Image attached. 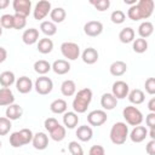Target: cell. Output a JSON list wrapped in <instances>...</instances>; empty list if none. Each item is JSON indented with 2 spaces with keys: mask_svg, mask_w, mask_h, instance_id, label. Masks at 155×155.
Wrapping results in <instances>:
<instances>
[{
  "mask_svg": "<svg viewBox=\"0 0 155 155\" xmlns=\"http://www.w3.org/2000/svg\"><path fill=\"white\" fill-rule=\"evenodd\" d=\"M92 101V90L86 87L82 88L80 91H78V93H75V98L73 101V109L76 114H84L86 113L90 103Z\"/></svg>",
  "mask_w": 155,
  "mask_h": 155,
  "instance_id": "6da1fadb",
  "label": "cell"
},
{
  "mask_svg": "<svg viewBox=\"0 0 155 155\" xmlns=\"http://www.w3.org/2000/svg\"><path fill=\"white\" fill-rule=\"evenodd\" d=\"M110 140L116 144V145H121L126 142L127 137H128V126L125 122H115L111 128H110Z\"/></svg>",
  "mask_w": 155,
  "mask_h": 155,
  "instance_id": "7a4b0ae2",
  "label": "cell"
},
{
  "mask_svg": "<svg viewBox=\"0 0 155 155\" xmlns=\"http://www.w3.org/2000/svg\"><path fill=\"white\" fill-rule=\"evenodd\" d=\"M34 133L29 128H22L19 131H16L11 133L10 136V144L13 148H21L25 144H29L33 139Z\"/></svg>",
  "mask_w": 155,
  "mask_h": 155,
  "instance_id": "3957f363",
  "label": "cell"
},
{
  "mask_svg": "<svg viewBox=\"0 0 155 155\" xmlns=\"http://www.w3.org/2000/svg\"><path fill=\"white\" fill-rule=\"evenodd\" d=\"M122 116L126 120V124L131 126H138L143 122V114L142 111L133 107V105H127L122 110Z\"/></svg>",
  "mask_w": 155,
  "mask_h": 155,
  "instance_id": "277c9868",
  "label": "cell"
},
{
  "mask_svg": "<svg viewBox=\"0 0 155 155\" xmlns=\"http://www.w3.org/2000/svg\"><path fill=\"white\" fill-rule=\"evenodd\" d=\"M61 52H62L63 57L67 58L68 61H75L80 56V47L75 42L65 41L61 45Z\"/></svg>",
  "mask_w": 155,
  "mask_h": 155,
  "instance_id": "5b68a950",
  "label": "cell"
},
{
  "mask_svg": "<svg viewBox=\"0 0 155 155\" xmlns=\"http://www.w3.org/2000/svg\"><path fill=\"white\" fill-rule=\"evenodd\" d=\"M34 87H35V91H36L39 94L46 96V94L51 93V91L53 90V82H52V80H51L48 76L41 75V76H39V78L35 80Z\"/></svg>",
  "mask_w": 155,
  "mask_h": 155,
  "instance_id": "8992f818",
  "label": "cell"
},
{
  "mask_svg": "<svg viewBox=\"0 0 155 155\" xmlns=\"http://www.w3.org/2000/svg\"><path fill=\"white\" fill-rule=\"evenodd\" d=\"M108 120V116H107V113L105 110H101V109H96V110H92L87 114V122L91 125V126H102L103 124H105Z\"/></svg>",
  "mask_w": 155,
  "mask_h": 155,
  "instance_id": "52a82bcc",
  "label": "cell"
},
{
  "mask_svg": "<svg viewBox=\"0 0 155 155\" xmlns=\"http://www.w3.org/2000/svg\"><path fill=\"white\" fill-rule=\"evenodd\" d=\"M51 10H52L51 8V2L46 1V0H41L35 5V7L33 10V16L36 21H41L51 12Z\"/></svg>",
  "mask_w": 155,
  "mask_h": 155,
  "instance_id": "ba28073f",
  "label": "cell"
},
{
  "mask_svg": "<svg viewBox=\"0 0 155 155\" xmlns=\"http://www.w3.org/2000/svg\"><path fill=\"white\" fill-rule=\"evenodd\" d=\"M137 8L140 16V19H148L154 12V1L153 0H139L137 4Z\"/></svg>",
  "mask_w": 155,
  "mask_h": 155,
  "instance_id": "9c48e42d",
  "label": "cell"
},
{
  "mask_svg": "<svg viewBox=\"0 0 155 155\" xmlns=\"http://www.w3.org/2000/svg\"><path fill=\"white\" fill-rule=\"evenodd\" d=\"M130 92V86L127 82L122 81V80H117L113 84L111 87V94L116 98V99H124L127 97Z\"/></svg>",
  "mask_w": 155,
  "mask_h": 155,
  "instance_id": "30bf717a",
  "label": "cell"
},
{
  "mask_svg": "<svg viewBox=\"0 0 155 155\" xmlns=\"http://www.w3.org/2000/svg\"><path fill=\"white\" fill-rule=\"evenodd\" d=\"M12 7H13L16 15L28 17L31 11V1L30 0H13Z\"/></svg>",
  "mask_w": 155,
  "mask_h": 155,
  "instance_id": "8fae6325",
  "label": "cell"
},
{
  "mask_svg": "<svg viewBox=\"0 0 155 155\" xmlns=\"http://www.w3.org/2000/svg\"><path fill=\"white\" fill-rule=\"evenodd\" d=\"M102 31H103V24L99 21H88L84 25V33L87 36L96 38V36L101 35Z\"/></svg>",
  "mask_w": 155,
  "mask_h": 155,
  "instance_id": "7c38bea8",
  "label": "cell"
},
{
  "mask_svg": "<svg viewBox=\"0 0 155 155\" xmlns=\"http://www.w3.org/2000/svg\"><path fill=\"white\" fill-rule=\"evenodd\" d=\"M128 137L133 143H142L148 137V130L144 126H134V128L128 132Z\"/></svg>",
  "mask_w": 155,
  "mask_h": 155,
  "instance_id": "4fadbf2b",
  "label": "cell"
},
{
  "mask_svg": "<svg viewBox=\"0 0 155 155\" xmlns=\"http://www.w3.org/2000/svg\"><path fill=\"white\" fill-rule=\"evenodd\" d=\"M31 143L36 150H45L48 147V136L44 132H38L33 136Z\"/></svg>",
  "mask_w": 155,
  "mask_h": 155,
  "instance_id": "5bb4252c",
  "label": "cell"
},
{
  "mask_svg": "<svg viewBox=\"0 0 155 155\" xmlns=\"http://www.w3.org/2000/svg\"><path fill=\"white\" fill-rule=\"evenodd\" d=\"M15 84H16L17 91L19 93H22V94L29 93L33 90V81L28 76H21V78H18Z\"/></svg>",
  "mask_w": 155,
  "mask_h": 155,
  "instance_id": "9a60e30c",
  "label": "cell"
},
{
  "mask_svg": "<svg viewBox=\"0 0 155 155\" xmlns=\"http://www.w3.org/2000/svg\"><path fill=\"white\" fill-rule=\"evenodd\" d=\"M22 40L25 45H34L39 41V30L35 28L25 29L22 34Z\"/></svg>",
  "mask_w": 155,
  "mask_h": 155,
  "instance_id": "2e32d148",
  "label": "cell"
},
{
  "mask_svg": "<svg viewBox=\"0 0 155 155\" xmlns=\"http://www.w3.org/2000/svg\"><path fill=\"white\" fill-rule=\"evenodd\" d=\"M98 51L93 47H87L84 50V52L81 53V58H82V62L86 63V64H94L97 61H98Z\"/></svg>",
  "mask_w": 155,
  "mask_h": 155,
  "instance_id": "e0dca14e",
  "label": "cell"
},
{
  "mask_svg": "<svg viewBox=\"0 0 155 155\" xmlns=\"http://www.w3.org/2000/svg\"><path fill=\"white\" fill-rule=\"evenodd\" d=\"M51 69L56 74H58V75H64V74L69 73V70H70V63L67 59H57V61H54L52 63Z\"/></svg>",
  "mask_w": 155,
  "mask_h": 155,
  "instance_id": "ac0fdd59",
  "label": "cell"
},
{
  "mask_svg": "<svg viewBox=\"0 0 155 155\" xmlns=\"http://www.w3.org/2000/svg\"><path fill=\"white\" fill-rule=\"evenodd\" d=\"M13 102H15L13 92L7 87L0 88V107H8L13 104Z\"/></svg>",
  "mask_w": 155,
  "mask_h": 155,
  "instance_id": "d6986e66",
  "label": "cell"
},
{
  "mask_svg": "<svg viewBox=\"0 0 155 155\" xmlns=\"http://www.w3.org/2000/svg\"><path fill=\"white\" fill-rule=\"evenodd\" d=\"M5 114H6V117H7L8 120H11V121L18 120V119H21L22 115H23V109H22V107H19L18 104H15V103H13V104H11V105H8V107L6 108Z\"/></svg>",
  "mask_w": 155,
  "mask_h": 155,
  "instance_id": "ffe728a7",
  "label": "cell"
},
{
  "mask_svg": "<svg viewBox=\"0 0 155 155\" xmlns=\"http://www.w3.org/2000/svg\"><path fill=\"white\" fill-rule=\"evenodd\" d=\"M75 134H76V137H78L79 140H81V142H88V140H91V138L93 136V131H92V128L90 126L82 125V126H79L76 128Z\"/></svg>",
  "mask_w": 155,
  "mask_h": 155,
  "instance_id": "44dd1931",
  "label": "cell"
},
{
  "mask_svg": "<svg viewBox=\"0 0 155 155\" xmlns=\"http://www.w3.org/2000/svg\"><path fill=\"white\" fill-rule=\"evenodd\" d=\"M109 71L113 76H122L127 71V64L122 61H115L110 64Z\"/></svg>",
  "mask_w": 155,
  "mask_h": 155,
  "instance_id": "7402d4cb",
  "label": "cell"
},
{
  "mask_svg": "<svg viewBox=\"0 0 155 155\" xmlns=\"http://www.w3.org/2000/svg\"><path fill=\"white\" fill-rule=\"evenodd\" d=\"M101 105L104 110H113L117 105V99L111 93H104L101 97Z\"/></svg>",
  "mask_w": 155,
  "mask_h": 155,
  "instance_id": "603a6c76",
  "label": "cell"
},
{
  "mask_svg": "<svg viewBox=\"0 0 155 155\" xmlns=\"http://www.w3.org/2000/svg\"><path fill=\"white\" fill-rule=\"evenodd\" d=\"M79 122V116L75 111H65L63 114V124L67 128H75Z\"/></svg>",
  "mask_w": 155,
  "mask_h": 155,
  "instance_id": "cb8c5ba5",
  "label": "cell"
},
{
  "mask_svg": "<svg viewBox=\"0 0 155 155\" xmlns=\"http://www.w3.org/2000/svg\"><path fill=\"white\" fill-rule=\"evenodd\" d=\"M61 92L65 97H71L76 93V85L73 80H64L61 85Z\"/></svg>",
  "mask_w": 155,
  "mask_h": 155,
  "instance_id": "d4e9b609",
  "label": "cell"
},
{
  "mask_svg": "<svg viewBox=\"0 0 155 155\" xmlns=\"http://www.w3.org/2000/svg\"><path fill=\"white\" fill-rule=\"evenodd\" d=\"M127 97H128V101H130L132 104H136V105L142 104V103L144 102V99H145L144 92H143L142 90H139V88H134V90L130 91L128 94H127Z\"/></svg>",
  "mask_w": 155,
  "mask_h": 155,
  "instance_id": "484cf974",
  "label": "cell"
},
{
  "mask_svg": "<svg viewBox=\"0 0 155 155\" xmlns=\"http://www.w3.org/2000/svg\"><path fill=\"white\" fill-rule=\"evenodd\" d=\"M68 109V104L64 99L62 98H58V99H54L51 104H50V110L53 113V114H64Z\"/></svg>",
  "mask_w": 155,
  "mask_h": 155,
  "instance_id": "4316f807",
  "label": "cell"
},
{
  "mask_svg": "<svg viewBox=\"0 0 155 155\" xmlns=\"http://www.w3.org/2000/svg\"><path fill=\"white\" fill-rule=\"evenodd\" d=\"M67 17V12L63 7H54L51 10L50 12V18H51V22H53L54 24L57 23H62Z\"/></svg>",
  "mask_w": 155,
  "mask_h": 155,
  "instance_id": "83f0119b",
  "label": "cell"
},
{
  "mask_svg": "<svg viewBox=\"0 0 155 155\" xmlns=\"http://www.w3.org/2000/svg\"><path fill=\"white\" fill-rule=\"evenodd\" d=\"M153 33H154V25H153L151 22L144 21V22H142V23L139 24V27H138V34H139V36H140L142 39L149 38Z\"/></svg>",
  "mask_w": 155,
  "mask_h": 155,
  "instance_id": "f1b7e54d",
  "label": "cell"
},
{
  "mask_svg": "<svg viewBox=\"0 0 155 155\" xmlns=\"http://www.w3.org/2000/svg\"><path fill=\"white\" fill-rule=\"evenodd\" d=\"M15 82H16V76H15L13 71L6 70V71H2L0 74V85L2 87L10 88V86H12Z\"/></svg>",
  "mask_w": 155,
  "mask_h": 155,
  "instance_id": "f546056e",
  "label": "cell"
},
{
  "mask_svg": "<svg viewBox=\"0 0 155 155\" xmlns=\"http://www.w3.org/2000/svg\"><path fill=\"white\" fill-rule=\"evenodd\" d=\"M40 30L42 34L46 35V38H50L57 33V25L51 21H44L40 24Z\"/></svg>",
  "mask_w": 155,
  "mask_h": 155,
  "instance_id": "4dcf8cb0",
  "label": "cell"
},
{
  "mask_svg": "<svg viewBox=\"0 0 155 155\" xmlns=\"http://www.w3.org/2000/svg\"><path fill=\"white\" fill-rule=\"evenodd\" d=\"M53 50V41L48 38H44V39H40L38 41V51L42 54H47L50 52H52Z\"/></svg>",
  "mask_w": 155,
  "mask_h": 155,
  "instance_id": "1f68e13d",
  "label": "cell"
},
{
  "mask_svg": "<svg viewBox=\"0 0 155 155\" xmlns=\"http://www.w3.org/2000/svg\"><path fill=\"white\" fill-rule=\"evenodd\" d=\"M134 30L131 27H126L119 33V40L122 44H130L134 40Z\"/></svg>",
  "mask_w": 155,
  "mask_h": 155,
  "instance_id": "d6a6232c",
  "label": "cell"
},
{
  "mask_svg": "<svg viewBox=\"0 0 155 155\" xmlns=\"http://www.w3.org/2000/svg\"><path fill=\"white\" fill-rule=\"evenodd\" d=\"M34 70L39 75H45L51 70V64L45 59H39L34 63Z\"/></svg>",
  "mask_w": 155,
  "mask_h": 155,
  "instance_id": "836d02e7",
  "label": "cell"
},
{
  "mask_svg": "<svg viewBox=\"0 0 155 155\" xmlns=\"http://www.w3.org/2000/svg\"><path fill=\"white\" fill-rule=\"evenodd\" d=\"M65 134H67L65 127L62 126L61 124H59L56 128H53V130L50 132V137H51V139L54 140V142H62V140L65 138Z\"/></svg>",
  "mask_w": 155,
  "mask_h": 155,
  "instance_id": "e575fe53",
  "label": "cell"
},
{
  "mask_svg": "<svg viewBox=\"0 0 155 155\" xmlns=\"http://www.w3.org/2000/svg\"><path fill=\"white\" fill-rule=\"evenodd\" d=\"M132 48L136 53H144L147 50H148V41L145 39H142V38H138V39H134L132 41Z\"/></svg>",
  "mask_w": 155,
  "mask_h": 155,
  "instance_id": "d590c367",
  "label": "cell"
},
{
  "mask_svg": "<svg viewBox=\"0 0 155 155\" xmlns=\"http://www.w3.org/2000/svg\"><path fill=\"white\" fill-rule=\"evenodd\" d=\"M125 19H126V15H125V12L121 11V10H115V11H113L111 15H110V21H111L114 24H121V23L125 22Z\"/></svg>",
  "mask_w": 155,
  "mask_h": 155,
  "instance_id": "8d00e7d4",
  "label": "cell"
},
{
  "mask_svg": "<svg viewBox=\"0 0 155 155\" xmlns=\"http://www.w3.org/2000/svg\"><path fill=\"white\" fill-rule=\"evenodd\" d=\"M12 127L11 120H8L6 116L0 117V136H6Z\"/></svg>",
  "mask_w": 155,
  "mask_h": 155,
  "instance_id": "74e56055",
  "label": "cell"
},
{
  "mask_svg": "<svg viewBox=\"0 0 155 155\" xmlns=\"http://www.w3.org/2000/svg\"><path fill=\"white\" fill-rule=\"evenodd\" d=\"M0 25L5 29H12L13 28V15L6 13L0 17Z\"/></svg>",
  "mask_w": 155,
  "mask_h": 155,
  "instance_id": "f35d334b",
  "label": "cell"
},
{
  "mask_svg": "<svg viewBox=\"0 0 155 155\" xmlns=\"http://www.w3.org/2000/svg\"><path fill=\"white\" fill-rule=\"evenodd\" d=\"M68 150H69L70 155H84V149H82V147L80 145V143H78V142H75V140L69 142V144H68Z\"/></svg>",
  "mask_w": 155,
  "mask_h": 155,
  "instance_id": "ab89813d",
  "label": "cell"
},
{
  "mask_svg": "<svg viewBox=\"0 0 155 155\" xmlns=\"http://www.w3.org/2000/svg\"><path fill=\"white\" fill-rule=\"evenodd\" d=\"M27 25V17H23L21 15H13V29L21 30Z\"/></svg>",
  "mask_w": 155,
  "mask_h": 155,
  "instance_id": "60d3db41",
  "label": "cell"
},
{
  "mask_svg": "<svg viewBox=\"0 0 155 155\" xmlns=\"http://www.w3.org/2000/svg\"><path fill=\"white\" fill-rule=\"evenodd\" d=\"M90 4L93 5L94 8L97 11H99V12H103V11H105V10H108L110 7V1L109 0H97V1L91 0Z\"/></svg>",
  "mask_w": 155,
  "mask_h": 155,
  "instance_id": "b9f144b4",
  "label": "cell"
},
{
  "mask_svg": "<svg viewBox=\"0 0 155 155\" xmlns=\"http://www.w3.org/2000/svg\"><path fill=\"white\" fill-rule=\"evenodd\" d=\"M127 17L131 19V21H140V16H139V12H138V8H137V5H133V6H130L128 11H127Z\"/></svg>",
  "mask_w": 155,
  "mask_h": 155,
  "instance_id": "7bdbcfd3",
  "label": "cell"
},
{
  "mask_svg": "<svg viewBox=\"0 0 155 155\" xmlns=\"http://www.w3.org/2000/svg\"><path fill=\"white\" fill-rule=\"evenodd\" d=\"M144 87H145L147 93H149L150 96L155 94V79L154 78L147 79L145 80V84H144Z\"/></svg>",
  "mask_w": 155,
  "mask_h": 155,
  "instance_id": "ee69618b",
  "label": "cell"
},
{
  "mask_svg": "<svg viewBox=\"0 0 155 155\" xmlns=\"http://www.w3.org/2000/svg\"><path fill=\"white\" fill-rule=\"evenodd\" d=\"M58 125H59V122H58L57 119H54V117H47V119L45 120V122H44V126H45L46 131H48V133H50L53 128H56Z\"/></svg>",
  "mask_w": 155,
  "mask_h": 155,
  "instance_id": "f6af8a7d",
  "label": "cell"
},
{
  "mask_svg": "<svg viewBox=\"0 0 155 155\" xmlns=\"http://www.w3.org/2000/svg\"><path fill=\"white\" fill-rule=\"evenodd\" d=\"M88 155H105V150L102 145H92L90 148V151H88Z\"/></svg>",
  "mask_w": 155,
  "mask_h": 155,
  "instance_id": "bcb514c9",
  "label": "cell"
},
{
  "mask_svg": "<svg viewBox=\"0 0 155 155\" xmlns=\"http://www.w3.org/2000/svg\"><path fill=\"white\" fill-rule=\"evenodd\" d=\"M145 124L150 130H155V113H149L145 116Z\"/></svg>",
  "mask_w": 155,
  "mask_h": 155,
  "instance_id": "7dc6e473",
  "label": "cell"
},
{
  "mask_svg": "<svg viewBox=\"0 0 155 155\" xmlns=\"http://www.w3.org/2000/svg\"><path fill=\"white\" fill-rule=\"evenodd\" d=\"M145 151L149 154V155H155V140H150L148 142V144L145 145Z\"/></svg>",
  "mask_w": 155,
  "mask_h": 155,
  "instance_id": "c3c4849f",
  "label": "cell"
},
{
  "mask_svg": "<svg viewBox=\"0 0 155 155\" xmlns=\"http://www.w3.org/2000/svg\"><path fill=\"white\" fill-rule=\"evenodd\" d=\"M7 58V51L4 47H0V64L4 63Z\"/></svg>",
  "mask_w": 155,
  "mask_h": 155,
  "instance_id": "681fc988",
  "label": "cell"
},
{
  "mask_svg": "<svg viewBox=\"0 0 155 155\" xmlns=\"http://www.w3.org/2000/svg\"><path fill=\"white\" fill-rule=\"evenodd\" d=\"M148 109L150 110V113H155V98L154 97L148 102Z\"/></svg>",
  "mask_w": 155,
  "mask_h": 155,
  "instance_id": "f907efd6",
  "label": "cell"
},
{
  "mask_svg": "<svg viewBox=\"0 0 155 155\" xmlns=\"http://www.w3.org/2000/svg\"><path fill=\"white\" fill-rule=\"evenodd\" d=\"M8 5H10V1L8 0H0V10L6 8Z\"/></svg>",
  "mask_w": 155,
  "mask_h": 155,
  "instance_id": "816d5d0a",
  "label": "cell"
},
{
  "mask_svg": "<svg viewBox=\"0 0 155 155\" xmlns=\"http://www.w3.org/2000/svg\"><path fill=\"white\" fill-rule=\"evenodd\" d=\"M148 134H149V137H150L153 140H155V130H150V131L148 132Z\"/></svg>",
  "mask_w": 155,
  "mask_h": 155,
  "instance_id": "f5cc1de1",
  "label": "cell"
},
{
  "mask_svg": "<svg viewBox=\"0 0 155 155\" xmlns=\"http://www.w3.org/2000/svg\"><path fill=\"white\" fill-rule=\"evenodd\" d=\"M124 2H125V4H128V5H131V6H133V5L137 4L136 0H124Z\"/></svg>",
  "mask_w": 155,
  "mask_h": 155,
  "instance_id": "db71d44e",
  "label": "cell"
},
{
  "mask_svg": "<svg viewBox=\"0 0 155 155\" xmlns=\"http://www.w3.org/2000/svg\"><path fill=\"white\" fill-rule=\"evenodd\" d=\"M1 35H2V27L0 25V36H1Z\"/></svg>",
  "mask_w": 155,
  "mask_h": 155,
  "instance_id": "11a10c76",
  "label": "cell"
},
{
  "mask_svg": "<svg viewBox=\"0 0 155 155\" xmlns=\"http://www.w3.org/2000/svg\"><path fill=\"white\" fill-rule=\"evenodd\" d=\"M0 149H1V140H0Z\"/></svg>",
  "mask_w": 155,
  "mask_h": 155,
  "instance_id": "9f6ffc18",
  "label": "cell"
}]
</instances>
